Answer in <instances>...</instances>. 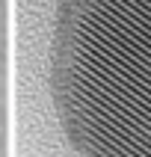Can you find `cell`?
Returning <instances> with one entry per match:
<instances>
[]
</instances>
